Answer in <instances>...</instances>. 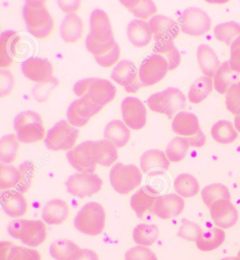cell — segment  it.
Returning <instances> with one entry per match:
<instances>
[{
	"label": "cell",
	"instance_id": "obj_1",
	"mask_svg": "<svg viewBox=\"0 0 240 260\" xmlns=\"http://www.w3.org/2000/svg\"><path fill=\"white\" fill-rule=\"evenodd\" d=\"M73 91L80 97L101 111L114 100L116 87L107 79L89 78L82 79L75 83Z\"/></svg>",
	"mask_w": 240,
	"mask_h": 260
},
{
	"label": "cell",
	"instance_id": "obj_2",
	"mask_svg": "<svg viewBox=\"0 0 240 260\" xmlns=\"http://www.w3.org/2000/svg\"><path fill=\"white\" fill-rule=\"evenodd\" d=\"M23 16L27 32L37 39H45L52 34L54 21L45 1H25L23 7Z\"/></svg>",
	"mask_w": 240,
	"mask_h": 260
},
{
	"label": "cell",
	"instance_id": "obj_3",
	"mask_svg": "<svg viewBox=\"0 0 240 260\" xmlns=\"http://www.w3.org/2000/svg\"><path fill=\"white\" fill-rule=\"evenodd\" d=\"M16 137L19 142L33 144L43 140L45 137V128L43 118L34 111L20 113L14 121Z\"/></svg>",
	"mask_w": 240,
	"mask_h": 260
},
{
	"label": "cell",
	"instance_id": "obj_4",
	"mask_svg": "<svg viewBox=\"0 0 240 260\" xmlns=\"http://www.w3.org/2000/svg\"><path fill=\"white\" fill-rule=\"evenodd\" d=\"M8 232L14 239L31 248L43 244L47 239V228L40 220L16 219L9 224Z\"/></svg>",
	"mask_w": 240,
	"mask_h": 260
},
{
	"label": "cell",
	"instance_id": "obj_5",
	"mask_svg": "<svg viewBox=\"0 0 240 260\" xmlns=\"http://www.w3.org/2000/svg\"><path fill=\"white\" fill-rule=\"evenodd\" d=\"M146 103L154 112L172 118L186 109V97L177 88L168 87L160 92L152 94Z\"/></svg>",
	"mask_w": 240,
	"mask_h": 260
},
{
	"label": "cell",
	"instance_id": "obj_6",
	"mask_svg": "<svg viewBox=\"0 0 240 260\" xmlns=\"http://www.w3.org/2000/svg\"><path fill=\"white\" fill-rule=\"evenodd\" d=\"M106 212L100 203H87L80 209L74 219V226L78 232L95 236L102 233L105 227Z\"/></svg>",
	"mask_w": 240,
	"mask_h": 260
},
{
	"label": "cell",
	"instance_id": "obj_7",
	"mask_svg": "<svg viewBox=\"0 0 240 260\" xmlns=\"http://www.w3.org/2000/svg\"><path fill=\"white\" fill-rule=\"evenodd\" d=\"M78 137L79 130L67 120H62L47 132L45 144L51 151H70L74 148Z\"/></svg>",
	"mask_w": 240,
	"mask_h": 260
},
{
	"label": "cell",
	"instance_id": "obj_8",
	"mask_svg": "<svg viewBox=\"0 0 240 260\" xmlns=\"http://www.w3.org/2000/svg\"><path fill=\"white\" fill-rule=\"evenodd\" d=\"M109 179L115 191L120 194H128L140 186L142 180V174L134 165L118 162L111 168Z\"/></svg>",
	"mask_w": 240,
	"mask_h": 260
},
{
	"label": "cell",
	"instance_id": "obj_9",
	"mask_svg": "<svg viewBox=\"0 0 240 260\" xmlns=\"http://www.w3.org/2000/svg\"><path fill=\"white\" fill-rule=\"evenodd\" d=\"M212 19L206 12L198 7H189L183 11L178 18L179 29L190 36H202L212 27Z\"/></svg>",
	"mask_w": 240,
	"mask_h": 260
},
{
	"label": "cell",
	"instance_id": "obj_10",
	"mask_svg": "<svg viewBox=\"0 0 240 260\" xmlns=\"http://www.w3.org/2000/svg\"><path fill=\"white\" fill-rule=\"evenodd\" d=\"M67 191L79 199L93 197L102 189L103 181L95 173H76L66 182Z\"/></svg>",
	"mask_w": 240,
	"mask_h": 260
},
{
	"label": "cell",
	"instance_id": "obj_11",
	"mask_svg": "<svg viewBox=\"0 0 240 260\" xmlns=\"http://www.w3.org/2000/svg\"><path fill=\"white\" fill-rule=\"evenodd\" d=\"M169 71L167 60L160 54L150 55L141 63L139 69V78L144 87L158 83L166 77Z\"/></svg>",
	"mask_w": 240,
	"mask_h": 260
},
{
	"label": "cell",
	"instance_id": "obj_12",
	"mask_svg": "<svg viewBox=\"0 0 240 260\" xmlns=\"http://www.w3.org/2000/svg\"><path fill=\"white\" fill-rule=\"evenodd\" d=\"M69 164L82 173H94L97 164L94 155V142L86 141L75 146L67 154Z\"/></svg>",
	"mask_w": 240,
	"mask_h": 260
},
{
	"label": "cell",
	"instance_id": "obj_13",
	"mask_svg": "<svg viewBox=\"0 0 240 260\" xmlns=\"http://www.w3.org/2000/svg\"><path fill=\"white\" fill-rule=\"evenodd\" d=\"M111 78L124 87L128 93L137 92L143 87L139 78V71L133 61L122 60L113 68Z\"/></svg>",
	"mask_w": 240,
	"mask_h": 260
},
{
	"label": "cell",
	"instance_id": "obj_14",
	"mask_svg": "<svg viewBox=\"0 0 240 260\" xmlns=\"http://www.w3.org/2000/svg\"><path fill=\"white\" fill-rule=\"evenodd\" d=\"M122 118L128 127L134 130L142 129L146 124L147 112L142 101L134 96H128L122 103Z\"/></svg>",
	"mask_w": 240,
	"mask_h": 260
},
{
	"label": "cell",
	"instance_id": "obj_15",
	"mask_svg": "<svg viewBox=\"0 0 240 260\" xmlns=\"http://www.w3.org/2000/svg\"><path fill=\"white\" fill-rule=\"evenodd\" d=\"M21 69L25 78L37 83H47L55 78L54 67L52 63L45 58H29L22 62Z\"/></svg>",
	"mask_w": 240,
	"mask_h": 260
},
{
	"label": "cell",
	"instance_id": "obj_16",
	"mask_svg": "<svg viewBox=\"0 0 240 260\" xmlns=\"http://www.w3.org/2000/svg\"><path fill=\"white\" fill-rule=\"evenodd\" d=\"M89 36L95 41L107 43L114 40L113 28L107 12L96 9L89 17Z\"/></svg>",
	"mask_w": 240,
	"mask_h": 260
},
{
	"label": "cell",
	"instance_id": "obj_17",
	"mask_svg": "<svg viewBox=\"0 0 240 260\" xmlns=\"http://www.w3.org/2000/svg\"><path fill=\"white\" fill-rule=\"evenodd\" d=\"M210 215L214 223L222 230L232 228L237 224L239 215L230 200H219L209 208Z\"/></svg>",
	"mask_w": 240,
	"mask_h": 260
},
{
	"label": "cell",
	"instance_id": "obj_18",
	"mask_svg": "<svg viewBox=\"0 0 240 260\" xmlns=\"http://www.w3.org/2000/svg\"><path fill=\"white\" fill-rule=\"evenodd\" d=\"M155 43L173 41L179 36L178 23L167 16L155 15L149 21Z\"/></svg>",
	"mask_w": 240,
	"mask_h": 260
},
{
	"label": "cell",
	"instance_id": "obj_19",
	"mask_svg": "<svg viewBox=\"0 0 240 260\" xmlns=\"http://www.w3.org/2000/svg\"><path fill=\"white\" fill-rule=\"evenodd\" d=\"M185 209L183 198L175 193L160 196L154 207V214L161 219H169L181 215Z\"/></svg>",
	"mask_w": 240,
	"mask_h": 260
},
{
	"label": "cell",
	"instance_id": "obj_20",
	"mask_svg": "<svg viewBox=\"0 0 240 260\" xmlns=\"http://www.w3.org/2000/svg\"><path fill=\"white\" fill-rule=\"evenodd\" d=\"M100 111L92 104L80 98L73 101L67 109L68 122L75 127H82Z\"/></svg>",
	"mask_w": 240,
	"mask_h": 260
},
{
	"label": "cell",
	"instance_id": "obj_21",
	"mask_svg": "<svg viewBox=\"0 0 240 260\" xmlns=\"http://www.w3.org/2000/svg\"><path fill=\"white\" fill-rule=\"evenodd\" d=\"M1 206L4 212L13 218L23 217L27 210V203L24 196L16 189L2 192Z\"/></svg>",
	"mask_w": 240,
	"mask_h": 260
},
{
	"label": "cell",
	"instance_id": "obj_22",
	"mask_svg": "<svg viewBox=\"0 0 240 260\" xmlns=\"http://www.w3.org/2000/svg\"><path fill=\"white\" fill-rule=\"evenodd\" d=\"M21 37L13 30L4 31L0 36V67L5 69L14 63Z\"/></svg>",
	"mask_w": 240,
	"mask_h": 260
},
{
	"label": "cell",
	"instance_id": "obj_23",
	"mask_svg": "<svg viewBox=\"0 0 240 260\" xmlns=\"http://www.w3.org/2000/svg\"><path fill=\"white\" fill-rule=\"evenodd\" d=\"M140 165L143 173L153 175L168 170L170 162L164 151L152 149L143 153L140 157Z\"/></svg>",
	"mask_w": 240,
	"mask_h": 260
},
{
	"label": "cell",
	"instance_id": "obj_24",
	"mask_svg": "<svg viewBox=\"0 0 240 260\" xmlns=\"http://www.w3.org/2000/svg\"><path fill=\"white\" fill-rule=\"evenodd\" d=\"M159 193L149 186H143L134 194L131 199V206L139 218H142L146 212L153 210Z\"/></svg>",
	"mask_w": 240,
	"mask_h": 260
},
{
	"label": "cell",
	"instance_id": "obj_25",
	"mask_svg": "<svg viewBox=\"0 0 240 260\" xmlns=\"http://www.w3.org/2000/svg\"><path fill=\"white\" fill-rule=\"evenodd\" d=\"M127 36L130 43L137 48L149 45L153 38L149 22L137 18L133 20L128 23Z\"/></svg>",
	"mask_w": 240,
	"mask_h": 260
},
{
	"label": "cell",
	"instance_id": "obj_26",
	"mask_svg": "<svg viewBox=\"0 0 240 260\" xmlns=\"http://www.w3.org/2000/svg\"><path fill=\"white\" fill-rule=\"evenodd\" d=\"M69 207L62 199H52L44 207L42 217L43 221L49 225L63 224L69 216Z\"/></svg>",
	"mask_w": 240,
	"mask_h": 260
},
{
	"label": "cell",
	"instance_id": "obj_27",
	"mask_svg": "<svg viewBox=\"0 0 240 260\" xmlns=\"http://www.w3.org/2000/svg\"><path fill=\"white\" fill-rule=\"evenodd\" d=\"M41 259V254L34 249L18 246L9 241L0 243V260Z\"/></svg>",
	"mask_w": 240,
	"mask_h": 260
},
{
	"label": "cell",
	"instance_id": "obj_28",
	"mask_svg": "<svg viewBox=\"0 0 240 260\" xmlns=\"http://www.w3.org/2000/svg\"><path fill=\"white\" fill-rule=\"evenodd\" d=\"M172 129L179 136H194L201 130L199 120L194 113L181 111L174 117L172 122Z\"/></svg>",
	"mask_w": 240,
	"mask_h": 260
},
{
	"label": "cell",
	"instance_id": "obj_29",
	"mask_svg": "<svg viewBox=\"0 0 240 260\" xmlns=\"http://www.w3.org/2000/svg\"><path fill=\"white\" fill-rule=\"evenodd\" d=\"M84 35V24L81 18L77 14L67 15L60 25V36L67 43H76Z\"/></svg>",
	"mask_w": 240,
	"mask_h": 260
},
{
	"label": "cell",
	"instance_id": "obj_30",
	"mask_svg": "<svg viewBox=\"0 0 240 260\" xmlns=\"http://www.w3.org/2000/svg\"><path fill=\"white\" fill-rule=\"evenodd\" d=\"M198 63L204 76L214 78L221 66L217 54L209 45L201 44L197 52Z\"/></svg>",
	"mask_w": 240,
	"mask_h": 260
},
{
	"label": "cell",
	"instance_id": "obj_31",
	"mask_svg": "<svg viewBox=\"0 0 240 260\" xmlns=\"http://www.w3.org/2000/svg\"><path fill=\"white\" fill-rule=\"evenodd\" d=\"M104 136L105 139L120 148L124 147L130 142L131 132L124 122L120 120H113L106 126Z\"/></svg>",
	"mask_w": 240,
	"mask_h": 260
},
{
	"label": "cell",
	"instance_id": "obj_32",
	"mask_svg": "<svg viewBox=\"0 0 240 260\" xmlns=\"http://www.w3.org/2000/svg\"><path fill=\"white\" fill-rule=\"evenodd\" d=\"M116 146L107 140L94 142V155L95 162L103 167H110L118 159V149Z\"/></svg>",
	"mask_w": 240,
	"mask_h": 260
},
{
	"label": "cell",
	"instance_id": "obj_33",
	"mask_svg": "<svg viewBox=\"0 0 240 260\" xmlns=\"http://www.w3.org/2000/svg\"><path fill=\"white\" fill-rule=\"evenodd\" d=\"M224 231L219 227H213L212 230L203 232L196 240L195 243L199 250L203 252L213 251L219 248L225 242Z\"/></svg>",
	"mask_w": 240,
	"mask_h": 260
},
{
	"label": "cell",
	"instance_id": "obj_34",
	"mask_svg": "<svg viewBox=\"0 0 240 260\" xmlns=\"http://www.w3.org/2000/svg\"><path fill=\"white\" fill-rule=\"evenodd\" d=\"M237 78V73L232 71L229 61L223 62L214 77V87L219 94H225Z\"/></svg>",
	"mask_w": 240,
	"mask_h": 260
},
{
	"label": "cell",
	"instance_id": "obj_35",
	"mask_svg": "<svg viewBox=\"0 0 240 260\" xmlns=\"http://www.w3.org/2000/svg\"><path fill=\"white\" fill-rule=\"evenodd\" d=\"M81 249L70 240L58 239L49 246V254L55 260H71L79 253Z\"/></svg>",
	"mask_w": 240,
	"mask_h": 260
},
{
	"label": "cell",
	"instance_id": "obj_36",
	"mask_svg": "<svg viewBox=\"0 0 240 260\" xmlns=\"http://www.w3.org/2000/svg\"><path fill=\"white\" fill-rule=\"evenodd\" d=\"M123 6L128 9L133 14L137 19L145 20L149 19L155 16L158 12L157 5L153 1L150 0H143V1H137V0H122L120 1Z\"/></svg>",
	"mask_w": 240,
	"mask_h": 260
},
{
	"label": "cell",
	"instance_id": "obj_37",
	"mask_svg": "<svg viewBox=\"0 0 240 260\" xmlns=\"http://www.w3.org/2000/svg\"><path fill=\"white\" fill-rule=\"evenodd\" d=\"M213 87V79L206 76L199 77L196 79L189 89V101L192 104L201 103L212 93Z\"/></svg>",
	"mask_w": 240,
	"mask_h": 260
},
{
	"label": "cell",
	"instance_id": "obj_38",
	"mask_svg": "<svg viewBox=\"0 0 240 260\" xmlns=\"http://www.w3.org/2000/svg\"><path fill=\"white\" fill-rule=\"evenodd\" d=\"M211 134L216 142L221 144H232L237 139V129L232 122L226 120H219L214 124Z\"/></svg>",
	"mask_w": 240,
	"mask_h": 260
},
{
	"label": "cell",
	"instance_id": "obj_39",
	"mask_svg": "<svg viewBox=\"0 0 240 260\" xmlns=\"http://www.w3.org/2000/svg\"><path fill=\"white\" fill-rule=\"evenodd\" d=\"M159 236V228L155 224H140L137 225L133 230L134 242L142 246H151L157 242Z\"/></svg>",
	"mask_w": 240,
	"mask_h": 260
},
{
	"label": "cell",
	"instance_id": "obj_40",
	"mask_svg": "<svg viewBox=\"0 0 240 260\" xmlns=\"http://www.w3.org/2000/svg\"><path fill=\"white\" fill-rule=\"evenodd\" d=\"M174 188L177 195L182 198H192L199 192V184L194 176L181 174L174 181Z\"/></svg>",
	"mask_w": 240,
	"mask_h": 260
},
{
	"label": "cell",
	"instance_id": "obj_41",
	"mask_svg": "<svg viewBox=\"0 0 240 260\" xmlns=\"http://www.w3.org/2000/svg\"><path fill=\"white\" fill-rule=\"evenodd\" d=\"M19 141L14 134L4 136L0 141V160L2 164L10 165L14 162L18 155Z\"/></svg>",
	"mask_w": 240,
	"mask_h": 260
},
{
	"label": "cell",
	"instance_id": "obj_42",
	"mask_svg": "<svg viewBox=\"0 0 240 260\" xmlns=\"http://www.w3.org/2000/svg\"><path fill=\"white\" fill-rule=\"evenodd\" d=\"M153 52L155 54L161 55L167 60L169 71L176 69L181 63V55L173 41L155 43Z\"/></svg>",
	"mask_w": 240,
	"mask_h": 260
},
{
	"label": "cell",
	"instance_id": "obj_43",
	"mask_svg": "<svg viewBox=\"0 0 240 260\" xmlns=\"http://www.w3.org/2000/svg\"><path fill=\"white\" fill-rule=\"evenodd\" d=\"M203 202L208 208L219 200H230L228 188L221 183H214L205 186L201 192Z\"/></svg>",
	"mask_w": 240,
	"mask_h": 260
},
{
	"label": "cell",
	"instance_id": "obj_44",
	"mask_svg": "<svg viewBox=\"0 0 240 260\" xmlns=\"http://www.w3.org/2000/svg\"><path fill=\"white\" fill-rule=\"evenodd\" d=\"M214 34L219 41L231 46L234 40L240 36V24L234 21L220 23L214 27Z\"/></svg>",
	"mask_w": 240,
	"mask_h": 260
},
{
	"label": "cell",
	"instance_id": "obj_45",
	"mask_svg": "<svg viewBox=\"0 0 240 260\" xmlns=\"http://www.w3.org/2000/svg\"><path fill=\"white\" fill-rule=\"evenodd\" d=\"M190 146L184 137H175L168 144L165 153L170 162H181L188 154Z\"/></svg>",
	"mask_w": 240,
	"mask_h": 260
},
{
	"label": "cell",
	"instance_id": "obj_46",
	"mask_svg": "<svg viewBox=\"0 0 240 260\" xmlns=\"http://www.w3.org/2000/svg\"><path fill=\"white\" fill-rule=\"evenodd\" d=\"M20 180L18 168L9 165H0V189L9 190L16 188Z\"/></svg>",
	"mask_w": 240,
	"mask_h": 260
},
{
	"label": "cell",
	"instance_id": "obj_47",
	"mask_svg": "<svg viewBox=\"0 0 240 260\" xmlns=\"http://www.w3.org/2000/svg\"><path fill=\"white\" fill-rule=\"evenodd\" d=\"M18 170L20 172V180L15 189L23 194L31 188L36 173V168L31 161L27 160L20 165Z\"/></svg>",
	"mask_w": 240,
	"mask_h": 260
},
{
	"label": "cell",
	"instance_id": "obj_48",
	"mask_svg": "<svg viewBox=\"0 0 240 260\" xmlns=\"http://www.w3.org/2000/svg\"><path fill=\"white\" fill-rule=\"evenodd\" d=\"M227 109L232 114L240 115V81L232 85L225 94Z\"/></svg>",
	"mask_w": 240,
	"mask_h": 260
},
{
	"label": "cell",
	"instance_id": "obj_49",
	"mask_svg": "<svg viewBox=\"0 0 240 260\" xmlns=\"http://www.w3.org/2000/svg\"><path fill=\"white\" fill-rule=\"evenodd\" d=\"M202 233V229L197 223L192 221L185 220L179 227L177 235L186 241L195 242Z\"/></svg>",
	"mask_w": 240,
	"mask_h": 260
},
{
	"label": "cell",
	"instance_id": "obj_50",
	"mask_svg": "<svg viewBox=\"0 0 240 260\" xmlns=\"http://www.w3.org/2000/svg\"><path fill=\"white\" fill-rule=\"evenodd\" d=\"M116 40L107 43H101L95 41L87 35L85 40V46L87 51L95 56H101L109 52L117 45Z\"/></svg>",
	"mask_w": 240,
	"mask_h": 260
},
{
	"label": "cell",
	"instance_id": "obj_51",
	"mask_svg": "<svg viewBox=\"0 0 240 260\" xmlns=\"http://www.w3.org/2000/svg\"><path fill=\"white\" fill-rule=\"evenodd\" d=\"M125 260H158L155 252L146 247L137 245L125 254Z\"/></svg>",
	"mask_w": 240,
	"mask_h": 260
},
{
	"label": "cell",
	"instance_id": "obj_52",
	"mask_svg": "<svg viewBox=\"0 0 240 260\" xmlns=\"http://www.w3.org/2000/svg\"><path fill=\"white\" fill-rule=\"evenodd\" d=\"M15 85V79L12 72L7 69L0 70V96L4 98L10 94Z\"/></svg>",
	"mask_w": 240,
	"mask_h": 260
},
{
	"label": "cell",
	"instance_id": "obj_53",
	"mask_svg": "<svg viewBox=\"0 0 240 260\" xmlns=\"http://www.w3.org/2000/svg\"><path fill=\"white\" fill-rule=\"evenodd\" d=\"M121 57V49L118 44L114 48L109 52L101 56H95V59L97 63L102 68H111L118 63Z\"/></svg>",
	"mask_w": 240,
	"mask_h": 260
},
{
	"label": "cell",
	"instance_id": "obj_54",
	"mask_svg": "<svg viewBox=\"0 0 240 260\" xmlns=\"http://www.w3.org/2000/svg\"><path fill=\"white\" fill-rule=\"evenodd\" d=\"M58 85L57 79L54 78L52 81L47 82V83L39 84L37 87L34 88L33 93L37 100L39 102L45 101L46 98L48 97L50 91L54 89Z\"/></svg>",
	"mask_w": 240,
	"mask_h": 260
},
{
	"label": "cell",
	"instance_id": "obj_55",
	"mask_svg": "<svg viewBox=\"0 0 240 260\" xmlns=\"http://www.w3.org/2000/svg\"><path fill=\"white\" fill-rule=\"evenodd\" d=\"M230 67L234 72L240 73V36L230 46Z\"/></svg>",
	"mask_w": 240,
	"mask_h": 260
},
{
	"label": "cell",
	"instance_id": "obj_56",
	"mask_svg": "<svg viewBox=\"0 0 240 260\" xmlns=\"http://www.w3.org/2000/svg\"><path fill=\"white\" fill-rule=\"evenodd\" d=\"M56 3L58 7L67 15L76 14L81 5L80 1H57Z\"/></svg>",
	"mask_w": 240,
	"mask_h": 260
},
{
	"label": "cell",
	"instance_id": "obj_57",
	"mask_svg": "<svg viewBox=\"0 0 240 260\" xmlns=\"http://www.w3.org/2000/svg\"><path fill=\"white\" fill-rule=\"evenodd\" d=\"M188 142L189 145L192 147L201 148L205 145L206 142V136L202 130H199V132L194 136L190 137H184Z\"/></svg>",
	"mask_w": 240,
	"mask_h": 260
},
{
	"label": "cell",
	"instance_id": "obj_58",
	"mask_svg": "<svg viewBox=\"0 0 240 260\" xmlns=\"http://www.w3.org/2000/svg\"><path fill=\"white\" fill-rule=\"evenodd\" d=\"M71 260H100L98 254L91 249H81L79 253Z\"/></svg>",
	"mask_w": 240,
	"mask_h": 260
},
{
	"label": "cell",
	"instance_id": "obj_59",
	"mask_svg": "<svg viewBox=\"0 0 240 260\" xmlns=\"http://www.w3.org/2000/svg\"><path fill=\"white\" fill-rule=\"evenodd\" d=\"M234 125L237 131L240 133V115H235L234 118Z\"/></svg>",
	"mask_w": 240,
	"mask_h": 260
},
{
	"label": "cell",
	"instance_id": "obj_60",
	"mask_svg": "<svg viewBox=\"0 0 240 260\" xmlns=\"http://www.w3.org/2000/svg\"><path fill=\"white\" fill-rule=\"evenodd\" d=\"M221 260H240L239 258L238 257H228L223 258Z\"/></svg>",
	"mask_w": 240,
	"mask_h": 260
},
{
	"label": "cell",
	"instance_id": "obj_61",
	"mask_svg": "<svg viewBox=\"0 0 240 260\" xmlns=\"http://www.w3.org/2000/svg\"><path fill=\"white\" fill-rule=\"evenodd\" d=\"M237 257L239 258L240 259V250H239V251L238 252V253H237Z\"/></svg>",
	"mask_w": 240,
	"mask_h": 260
}]
</instances>
